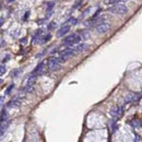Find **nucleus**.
Segmentation results:
<instances>
[{
  "label": "nucleus",
  "mask_w": 142,
  "mask_h": 142,
  "mask_svg": "<svg viewBox=\"0 0 142 142\" xmlns=\"http://www.w3.org/2000/svg\"><path fill=\"white\" fill-rule=\"evenodd\" d=\"M6 71H7L6 66H3V65H1V66H0V75L4 74V73H6Z\"/></svg>",
  "instance_id": "18"
},
{
  "label": "nucleus",
  "mask_w": 142,
  "mask_h": 142,
  "mask_svg": "<svg viewBox=\"0 0 142 142\" xmlns=\"http://www.w3.org/2000/svg\"><path fill=\"white\" fill-rule=\"evenodd\" d=\"M69 31H70V25L66 23V24H64L58 30V32H57L56 35H57V37H62V36H65Z\"/></svg>",
  "instance_id": "7"
},
{
  "label": "nucleus",
  "mask_w": 142,
  "mask_h": 142,
  "mask_svg": "<svg viewBox=\"0 0 142 142\" xmlns=\"http://www.w3.org/2000/svg\"><path fill=\"white\" fill-rule=\"evenodd\" d=\"M86 48H88V45H86V44H80V45H78V46L74 48L75 54H79V52H82V51L85 50Z\"/></svg>",
  "instance_id": "12"
},
{
  "label": "nucleus",
  "mask_w": 142,
  "mask_h": 142,
  "mask_svg": "<svg viewBox=\"0 0 142 142\" xmlns=\"http://www.w3.org/2000/svg\"><path fill=\"white\" fill-rule=\"evenodd\" d=\"M77 22H78V21L75 20V19L71 18V19L69 20V22H68V24H69V25H71V24H77Z\"/></svg>",
  "instance_id": "20"
},
{
  "label": "nucleus",
  "mask_w": 142,
  "mask_h": 142,
  "mask_svg": "<svg viewBox=\"0 0 142 142\" xmlns=\"http://www.w3.org/2000/svg\"><path fill=\"white\" fill-rule=\"evenodd\" d=\"M81 42V37L79 34H71V35L67 36L64 39V45L66 46H73V45H77Z\"/></svg>",
  "instance_id": "2"
},
{
  "label": "nucleus",
  "mask_w": 142,
  "mask_h": 142,
  "mask_svg": "<svg viewBox=\"0 0 142 142\" xmlns=\"http://www.w3.org/2000/svg\"><path fill=\"white\" fill-rule=\"evenodd\" d=\"M47 67H48V69L50 71H56L57 69H59L60 67V64L58 62V60L57 58H55V57H51V58L48 59V61H47Z\"/></svg>",
  "instance_id": "6"
},
{
  "label": "nucleus",
  "mask_w": 142,
  "mask_h": 142,
  "mask_svg": "<svg viewBox=\"0 0 142 142\" xmlns=\"http://www.w3.org/2000/svg\"><path fill=\"white\" fill-rule=\"evenodd\" d=\"M20 105H21V99L15 98V99H12V101H10L9 103H8L7 106H8V107H19Z\"/></svg>",
  "instance_id": "11"
},
{
  "label": "nucleus",
  "mask_w": 142,
  "mask_h": 142,
  "mask_svg": "<svg viewBox=\"0 0 142 142\" xmlns=\"http://www.w3.org/2000/svg\"><path fill=\"white\" fill-rule=\"evenodd\" d=\"M55 27H56V23H55V22H51L50 24L48 25V30H54Z\"/></svg>",
  "instance_id": "21"
},
{
  "label": "nucleus",
  "mask_w": 142,
  "mask_h": 142,
  "mask_svg": "<svg viewBox=\"0 0 142 142\" xmlns=\"http://www.w3.org/2000/svg\"><path fill=\"white\" fill-rule=\"evenodd\" d=\"M42 34H43V30H37L35 32V34H34L33 36V39H32V43H37V42H39V38H41Z\"/></svg>",
  "instance_id": "9"
},
{
  "label": "nucleus",
  "mask_w": 142,
  "mask_h": 142,
  "mask_svg": "<svg viewBox=\"0 0 142 142\" xmlns=\"http://www.w3.org/2000/svg\"><path fill=\"white\" fill-rule=\"evenodd\" d=\"M131 125L136 128V129H140L141 128V120L140 119H135L131 121Z\"/></svg>",
  "instance_id": "16"
},
{
  "label": "nucleus",
  "mask_w": 142,
  "mask_h": 142,
  "mask_svg": "<svg viewBox=\"0 0 142 142\" xmlns=\"http://www.w3.org/2000/svg\"><path fill=\"white\" fill-rule=\"evenodd\" d=\"M74 55H75L74 48H67V49H65V50H62L60 52V55L57 57V60H58L59 64H62V62L67 61L68 59L71 58L72 56H74Z\"/></svg>",
  "instance_id": "1"
},
{
  "label": "nucleus",
  "mask_w": 142,
  "mask_h": 142,
  "mask_svg": "<svg viewBox=\"0 0 142 142\" xmlns=\"http://www.w3.org/2000/svg\"><path fill=\"white\" fill-rule=\"evenodd\" d=\"M44 66H45V62H44V61H42L41 64H38L37 67H36L35 69L33 70L32 75H35V77H37V75L42 74V73H44Z\"/></svg>",
  "instance_id": "8"
},
{
  "label": "nucleus",
  "mask_w": 142,
  "mask_h": 142,
  "mask_svg": "<svg viewBox=\"0 0 142 142\" xmlns=\"http://www.w3.org/2000/svg\"><path fill=\"white\" fill-rule=\"evenodd\" d=\"M25 41H26V39H25V38H23V39H21V43H25Z\"/></svg>",
  "instance_id": "28"
},
{
  "label": "nucleus",
  "mask_w": 142,
  "mask_h": 142,
  "mask_svg": "<svg viewBox=\"0 0 142 142\" xmlns=\"http://www.w3.org/2000/svg\"><path fill=\"white\" fill-rule=\"evenodd\" d=\"M109 12L114 13V14H120V15H123L128 12V8L125 6V4H121V3H117L115 4L114 7L109 8L108 10Z\"/></svg>",
  "instance_id": "3"
},
{
  "label": "nucleus",
  "mask_w": 142,
  "mask_h": 142,
  "mask_svg": "<svg viewBox=\"0 0 142 142\" xmlns=\"http://www.w3.org/2000/svg\"><path fill=\"white\" fill-rule=\"evenodd\" d=\"M2 83V80H1V79H0V84H1Z\"/></svg>",
  "instance_id": "30"
},
{
  "label": "nucleus",
  "mask_w": 142,
  "mask_h": 142,
  "mask_svg": "<svg viewBox=\"0 0 142 142\" xmlns=\"http://www.w3.org/2000/svg\"><path fill=\"white\" fill-rule=\"evenodd\" d=\"M95 28H96V32L98 34H104V33H106L109 31L110 24L107 22V21H105V22H102V23H99V24H97L95 26Z\"/></svg>",
  "instance_id": "5"
},
{
  "label": "nucleus",
  "mask_w": 142,
  "mask_h": 142,
  "mask_svg": "<svg viewBox=\"0 0 142 142\" xmlns=\"http://www.w3.org/2000/svg\"><path fill=\"white\" fill-rule=\"evenodd\" d=\"M28 14H30V12H28V11H27V12H26V13H25V15H24V18H23V20H24V21H25L26 19H27V17H28Z\"/></svg>",
  "instance_id": "25"
},
{
  "label": "nucleus",
  "mask_w": 142,
  "mask_h": 142,
  "mask_svg": "<svg viewBox=\"0 0 142 142\" xmlns=\"http://www.w3.org/2000/svg\"><path fill=\"white\" fill-rule=\"evenodd\" d=\"M8 118H9L8 112H7L6 109H2L1 115H0V123H2V122H7V121H8Z\"/></svg>",
  "instance_id": "10"
},
{
  "label": "nucleus",
  "mask_w": 142,
  "mask_h": 142,
  "mask_svg": "<svg viewBox=\"0 0 142 142\" xmlns=\"http://www.w3.org/2000/svg\"><path fill=\"white\" fill-rule=\"evenodd\" d=\"M79 35H80V37L81 39H88V38H90V33H89V31H86V30H83V31H81L80 33H79Z\"/></svg>",
  "instance_id": "14"
},
{
  "label": "nucleus",
  "mask_w": 142,
  "mask_h": 142,
  "mask_svg": "<svg viewBox=\"0 0 142 142\" xmlns=\"http://www.w3.org/2000/svg\"><path fill=\"white\" fill-rule=\"evenodd\" d=\"M13 1H15V0H7V2H9V3L10 2H13Z\"/></svg>",
  "instance_id": "29"
},
{
  "label": "nucleus",
  "mask_w": 142,
  "mask_h": 142,
  "mask_svg": "<svg viewBox=\"0 0 142 142\" xmlns=\"http://www.w3.org/2000/svg\"><path fill=\"white\" fill-rule=\"evenodd\" d=\"M128 0H105V3L106 4H115V3H122L126 2Z\"/></svg>",
  "instance_id": "15"
},
{
  "label": "nucleus",
  "mask_w": 142,
  "mask_h": 142,
  "mask_svg": "<svg viewBox=\"0 0 142 142\" xmlns=\"http://www.w3.org/2000/svg\"><path fill=\"white\" fill-rule=\"evenodd\" d=\"M133 142H139V136H136V138H135V141Z\"/></svg>",
  "instance_id": "27"
},
{
  "label": "nucleus",
  "mask_w": 142,
  "mask_h": 142,
  "mask_svg": "<svg viewBox=\"0 0 142 142\" xmlns=\"http://www.w3.org/2000/svg\"><path fill=\"white\" fill-rule=\"evenodd\" d=\"M21 69H17V70H13V72H12V77H18L19 75V73L21 72Z\"/></svg>",
  "instance_id": "19"
},
{
  "label": "nucleus",
  "mask_w": 142,
  "mask_h": 142,
  "mask_svg": "<svg viewBox=\"0 0 142 142\" xmlns=\"http://www.w3.org/2000/svg\"><path fill=\"white\" fill-rule=\"evenodd\" d=\"M3 23H4L3 19H1V18H0V26H2V25H3Z\"/></svg>",
  "instance_id": "26"
},
{
  "label": "nucleus",
  "mask_w": 142,
  "mask_h": 142,
  "mask_svg": "<svg viewBox=\"0 0 142 142\" xmlns=\"http://www.w3.org/2000/svg\"><path fill=\"white\" fill-rule=\"evenodd\" d=\"M9 59H10V56H9V55H7V57H4L3 60H2V62H7V61H9Z\"/></svg>",
  "instance_id": "24"
},
{
  "label": "nucleus",
  "mask_w": 142,
  "mask_h": 142,
  "mask_svg": "<svg viewBox=\"0 0 142 142\" xmlns=\"http://www.w3.org/2000/svg\"><path fill=\"white\" fill-rule=\"evenodd\" d=\"M122 114H123V108L121 106H114L110 109V115H112L113 119H115V120L119 119L122 116Z\"/></svg>",
  "instance_id": "4"
},
{
  "label": "nucleus",
  "mask_w": 142,
  "mask_h": 142,
  "mask_svg": "<svg viewBox=\"0 0 142 142\" xmlns=\"http://www.w3.org/2000/svg\"><path fill=\"white\" fill-rule=\"evenodd\" d=\"M54 6H55V2H49V3H48V7H47V9H48V11H49V10H50V9H51V8L54 7Z\"/></svg>",
  "instance_id": "22"
},
{
  "label": "nucleus",
  "mask_w": 142,
  "mask_h": 142,
  "mask_svg": "<svg viewBox=\"0 0 142 142\" xmlns=\"http://www.w3.org/2000/svg\"><path fill=\"white\" fill-rule=\"evenodd\" d=\"M13 88H14V84H10V85L8 86V89L6 90V92H4V94H6V95H9V94L11 93V91H12Z\"/></svg>",
  "instance_id": "17"
},
{
  "label": "nucleus",
  "mask_w": 142,
  "mask_h": 142,
  "mask_svg": "<svg viewBox=\"0 0 142 142\" xmlns=\"http://www.w3.org/2000/svg\"><path fill=\"white\" fill-rule=\"evenodd\" d=\"M50 38H51V34H50V33H49V34H46L45 36H43L42 38H39V44H46L47 42L50 41Z\"/></svg>",
  "instance_id": "13"
},
{
  "label": "nucleus",
  "mask_w": 142,
  "mask_h": 142,
  "mask_svg": "<svg viewBox=\"0 0 142 142\" xmlns=\"http://www.w3.org/2000/svg\"><path fill=\"white\" fill-rule=\"evenodd\" d=\"M3 102H4V97H3V96H0V107L2 106V104H3Z\"/></svg>",
  "instance_id": "23"
},
{
  "label": "nucleus",
  "mask_w": 142,
  "mask_h": 142,
  "mask_svg": "<svg viewBox=\"0 0 142 142\" xmlns=\"http://www.w3.org/2000/svg\"><path fill=\"white\" fill-rule=\"evenodd\" d=\"M0 9H1V2H0Z\"/></svg>",
  "instance_id": "31"
}]
</instances>
